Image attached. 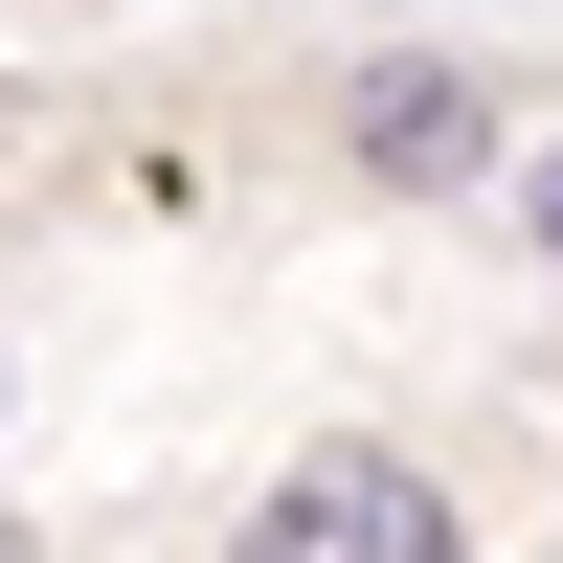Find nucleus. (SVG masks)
I'll return each mask as SVG.
<instances>
[{
  "label": "nucleus",
  "instance_id": "7ed1b4c3",
  "mask_svg": "<svg viewBox=\"0 0 563 563\" xmlns=\"http://www.w3.org/2000/svg\"><path fill=\"white\" fill-rule=\"evenodd\" d=\"M541 271H563V135H541Z\"/></svg>",
  "mask_w": 563,
  "mask_h": 563
},
{
  "label": "nucleus",
  "instance_id": "f257e3e1",
  "mask_svg": "<svg viewBox=\"0 0 563 563\" xmlns=\"http://www.w3.org/2000/svg\"><path fill=\"white\" fill-rule=\"evenodd\" d=\"M225 563H451V496L406 474V451H316V474L271 496Z\"/></svg>",
  "mask_w": 563,
  "mask_h": 563
},
{
  "label": "nucleus",
  "instance_id": "f03ea898",
  "mask_svg": "<svg viewBox=\"0 0 563 563\" xmlns=\"http://www.w3.org/2000/svg\"><path fill=\"white\" fill-rule=\"evenodd\" d=\"M361 158L384 180H474L496 158V90L474 68H361Z\"/></svg>",
  "mask_w": 563,
  "mask_h": 563
}]
</instances>
